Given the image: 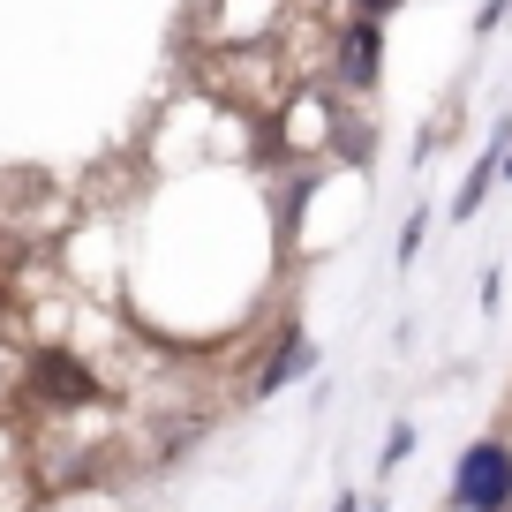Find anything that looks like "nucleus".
<instances>
[{"label":"nucleus","mask_w":512,"mask_h":512,"mask_svg":"<svg viewBox=\"0 0 512 512\" xmlns=\"http://www.w3.org/2000/svg\"><path fill=\"white\" fill-rule=\"evenodd\" d=\"M452 512H512V445L475 437L452 467Z\"/></svg>","instance_id":"obj_2"},{"label":"nucleus","mask_w":512,"mask_h":512,"mask_svg":"<svg viewBox=\"0 0 512 512\" xmlns=\"http://www.w3.org/2000/svg\"><path fill=\"white\" fill-rule=\"evenodd\" d=\"M512 16V0H482V16H475V31H497V23Z\"/></svg>","instance_id":"obj_7"},{"label":"nucleus","mask_w":512,"mask_h":512,"mask_svg":"<svg viewBox=\"0 0 512 512\" xmlns=\"http://www.w3.org/2000/svg\"><path fill=\"white\" fill-rule=\"evenodd\" d=\"M407 452H415V422H392V437H384V460H377V467L392 475V467H400Z\"/></svg>","instance_id":"obj_5"},{"label":"nucleus","mask_w":512,"mask_h":512,"mask_svg":"<svg viewBox=\"0 0 512 512\" xmlns=\"http://www.w3.org/2000/svg\"><path fill=\"white\" fill-rule=\"evenodd\" d=\"M497 181H512V151H505V159H497Z\"/></svg>","instance_id":"obj_10"},{"label":"nucleus","mask_w":512,"mask_h":512,"mask_svg":"<svg viewBox=\"0 0 512 512\" xmlns=\"http://www.w3.org/2000/svg\"><path fill=\"white\" fill-rule=\"evenodd\" d=\"M362 512H384V505H362Z\"/></svg>","instance_id":"obj_12"},{"label":"nucleus","mask_w":512,"mask_h":512,"mask_svg":"<svg viewBox=\"0 0 512 512\" xmlns=\"http://www.w3.org/2000/svg\"><path fill=\"white\" fill-rule=\"evenodd\" d=\"M339 83H347V91H377V76H384V31L369 16H354L347 31H339Z\"/></svg>","instance_id":"obj_3"},{"label":"nucleus","mask_w":512,"mask_h":512,"mask_svg":"<svg viewBox=\"0 0 512 512\" xmlns=\"http://www.w3.org/2000/svg\"><path fill=\"white\" fill-rule=\"evenodd\" d=\"M23 392H31V407L53 415V422H76V415H91V407H106V377H98L76 347H31L23 354Z\"/></svg>","instance_id":"obj_1"},{"label":"nucleus","mask_w":512,"mask_h":512,"mask_svg":"<svg viewBox=\"0 0 512 512\" xmlns=\"http://www.w3.org/2000/svg\"><path fill=\"white\" fill-rule=\"evenodd\" d=\"M0 512H16V497H8V490H0Z\"/></svg>","instance_id":"obj_11"},{"label":"nucleus","mask_w":512,"mask_h":512,"mask_svg":"<svg viewBox=\"0 0 512 512\" xmlns=\"http://www.w3.org/2000/svg\"><path fill=\"white\" fill-rule=\"evenodd\" d=\"M422 234H430V211H415V219L400 226V249H392V256H400V264H415V256H422Z\"/></svg>","instance_id":"obj_6"},{"label":"nucleus","mask_w":512,"mask_h":512,"mask_svg":"<svg viewBox=\"0 0 512 512\" xmlns=\"http://www.w3.org/2000/svg\"><path fill=\"white\" fill-rule=\"evenodd\" d=\"M332 512H362V497H354V490H339V497H332Z\"/></svg>","instance_id":"obj_9"},{"label":"nucleus","mask_w":512,"mask_h":512,"mask_svg":"<svg viewBox=\"0 0 512 512\" xmlns=\"http://www.w3.org/2000/svg\"><path fill=\"white\" fill-rule=\"evenodd\" d=\"M354 8H362V16L377 23V16H392V8H400V0H354Z\"/></svg>","instance_id":"obj_8"},{"label":"nucleus","mask_w":512,"mask_h":512,"mask_svg":"<svg viewBox=\"0 0 512 512\" xmlns=\"http://www.w3.org/2000/svg\"><path fill=\"white\" fill-rule=\"evenodd\" d=\"M317 339H302V332H287L272 354H264V369L249 377V400H272V392H287V384H302V377H317Z\"/></svg>","instance_id":"obj_4"}]
</instances>
